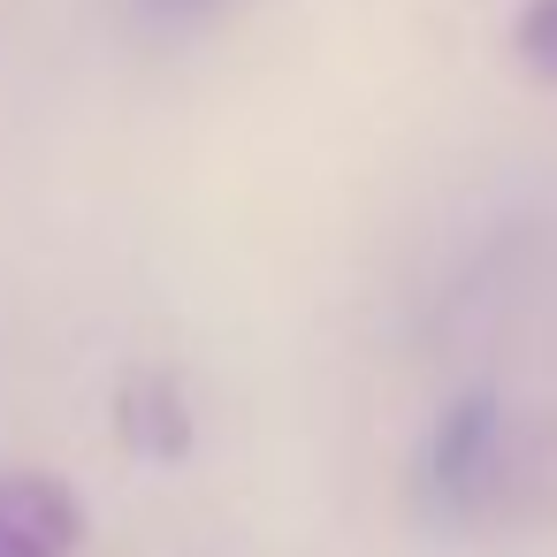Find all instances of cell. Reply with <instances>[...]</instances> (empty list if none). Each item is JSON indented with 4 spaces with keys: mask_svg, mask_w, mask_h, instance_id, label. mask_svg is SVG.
Here are the masks:
<instances>
[{
    "mask_svg": "<svg viewBox=\"0 0 557 557\" xmlns=\"http://www.w3.org/2000/svg\"><path fill=\"white\" fill-rule=\"evenodd\" d=\"M115 435L138 450V458H184L191 450V405L169 374H123L115 389Z\"/></svg>",
    "mask_w": 557,
    "mask_h": 557,
    "instance_id": "3957f363",
    "label": "cell"
},
{
    "mask_svg": "<svg viewBox=\"0 0 557 557\" xmlns=\"http://www.w3.org/2000/svg\"><path fill=\"white\" fill-rule=\"evenodd\" d=\"M511 54L527 77H542L557 92V0H527L519 24H511Z\"/></svg>",
    "mask_w": 557,
    "mask_h": 557,
    "instance_id": "277c9868",
    "label": "cell"
},
{
    "mask_svg": "<svg viewBox=\"0 0 557 557\" xmlns=\"http://www.w3.org/2000/svg\"><path fill=\"white\" fill-rule=\"evenodd\" d=\"M496 481H504V405L488 389H466L428 435V496L443 511H481Z\"/></svg>",
    "mask_w": 557,
    "mask_h": 557,
    "instance_id": "6da1fadb",
    "label": "cell"
},
{
    "mask_svg": "<svg viewBox=\"0 0 557 557\" xmlns=\"http://www.w3.org/2000/svg\"><path fill=\"white\" fill-rule=\"evenodd\" d=\"M161 9H207V0H161Z\"/></svg>",
    "mask_w": 557,
    "mask_h": 557,
    "instance_id": "5b68a950",
    "label": "cell"
},
{
    "mask_svg": "<svg viewBox=\"0 0 557 557\" xmlns=\"http://www.w3.org/2000/svg\"><path fill=\"white\" fill-rule=\"evenodd\" d=\"M85 542V496L62 473H0V557H70Z\"/></svg>",
    "mask_w": 557,
    "mask_h": 557,
    "instance_id": "7a4b0ae2",
    "label": "cell"
}]
</instances>
